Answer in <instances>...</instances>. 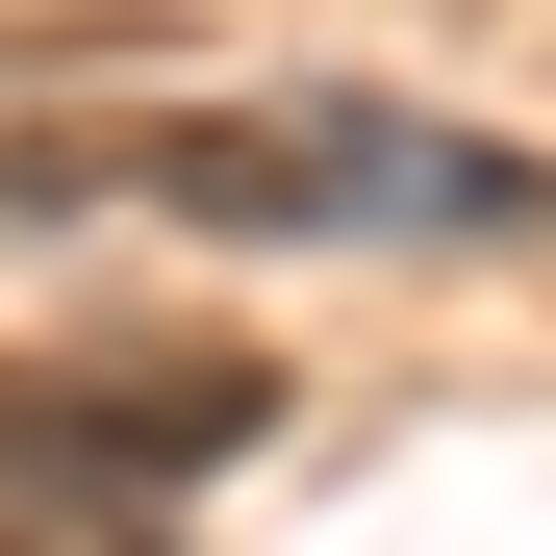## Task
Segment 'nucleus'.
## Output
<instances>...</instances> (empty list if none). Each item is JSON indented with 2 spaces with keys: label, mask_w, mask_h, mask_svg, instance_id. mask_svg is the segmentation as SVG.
<instances>
[{
  "label": "nucleus",
  "mask_w": 556,
  "mask_h": 556,
  "mask_svg": "<svg viewBox=\"0 0 556 556\" xmlns=\"http://www.w3.org/2000/svg\"><path fill=\"white\" fill-rule=\"evenodd\" d=\"M228 228V253H556V152L455 102H102L0 127V228Z\"/></svg>",
  "instance_id": "f257e3e1"
},
{
  "label": "nucleus",
  "mask_w": 556,
  "mask_h": 556,
  "mask_svg": "<svg viewBox=\"0 0 556 556\" xmlns=\"http://www.w3.org/2000/svg\"><path fill=\"white\" fill-rule=\"evenodd\" d=\"M253 430H278V354L253 329H26L0 354V506H51V531L203 506Z\"/></svg>",
  "instance_id": "f03ea898"
},
{
  "label": "nucleus",
  "mask_w": 556,
  "mask_h": 556,
  "mask_svg": "<svg viewBox=\"0 0 556 556\" xmlns=\"http://www.w3.org/2000/svg\"><path fill=\"white\" fill-rule=\"evenodd\" d=\"M0 556H152V531H51V506H0Z\"/></svg>",
  "instance_id": "7ed1b4c3"
}]
</instances>
